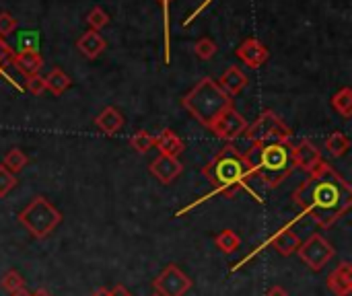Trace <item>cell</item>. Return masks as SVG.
Returning a JSON list of instances; mask_svg holds the SVG:
<instances>
[{
  "instance_id": "6da1fadb",
  "label": "cell",
  "mask_w": 352,
  "mask_h": 296,
  "mask_svg": "<svg viewBox=\"0 0 352 296\" xmlns=\"http://www.w3.org/2000/svg\"><path fill=\"white\" fill-rule=\"evenodd\" d=\"M293 200L318 227L330 229L351 210L352 187L332 165L322 161L309 179L295 190Z\"/></svg>"
},
{
  "instance_id": "7a4b0ae2",
  "label": "cell",
  "mask_w": 352,
  "mask_h": 296,
  "mask_svg": "<svg viewBox=\"0 0 352 296\" xmlns=\"http://www.w3.org/2000/svg\"><path fill=\"white\" fill-rule=\"evenodd\" d=\"M204 177L214 185L217 192H221L227 198L237 196L239 192H250L254 194V198L258 202H262L256 194V190L252 187L254 175L250 171V165L243 157V152H239L235 146L227 144L221 152H217L208 165H204L202 169Z\"/></svg>"
},
{
  "instance_id": "3957f363",
  "label": "cell",
  "mask_w": 352,
  "mask_h": 296,
  "mask_svg": "<svg viewBox=\"0 0 352 296\" xmlns=\"http://www.w3.org/2000/svg\"><path fill=\"white\" fill-rule=\"evenodd\" d=\"M293 146L289 142H270V144H254L243 157L250 165L254 177L264 181L266 187L274 190L287 177H291L293 165Z\"/></svg>"
},
{
  "instance_id": "277c9868",
  "label": "cell",
  "mask_w": 352,
  "mask_h": 296,
  "mask_svg": "<svg viewBox=\"0 0 352 296\" xmlns=\"http://www.w3.org/2000/svg\"><path fill=\"white\" fill-rule=\"evenodd\" d=\"M184 109L202 126L210 128V124L229 107H233V99L219 87V82L210 76H204L184 99Z\"/></svg>"
},
{
  "instance_id": "5b68a950",
  "label": "cell",
  "mask_w": 352,
  "mask_h": 296,
  "mask_svg": "<svg viewBox=\"0 0 352 296\" xmlns=\"http://www.w3.org/2000/svg\"><path fill=\"white\" fill-rule=\"evenodd\" d=\"M16 220L29 231L35 239L50 237L62 223V214L56 206H52L43 196H35L16 216Z\"/></svg>"
},
{
  "instance_id": "8992f818",
  "label": "cell",
  "mask_w": 352,
  "mask_h": 296,
  "mask_svg": "<svg viewBox=\"0 0 352 296\" xmlns=\"http://www.w3.org/2000/svg\"><path fill=\"white\" fill-rule=\"evenodd\" d=\"M245 136L252 144H270L289 142L293 132L274 111H264L252 126H248Z\"/></svg>"
},
{
  "instance_id": "52a82bcc",
  "label": "cell",
  "mask_w": 352,
  "mask_h": 296,
  "mask_svg": "<svg viewBox=\"0 0 352 296\" xmlns=\"http://www.w3.org/2000/svg\"><path fill=\"white\" fill-rule=\"evenodd\" d=\"M334 247L322 237V235H311L305 243L299 245L297 255L299 260L314 272H320L326 268V264H330V260L334 258Z\"/></svg>"
},
{
  "instance_id": "ba28073f",
  "label": "cell",
  "mask_w": 352,
  "mask_h": 296,
  "mask_svg": "<svg viewBox=\"0 0 352 296\" xmlns=\"http://www.w3.org/2000/svg\"><path fill=\"white\" fill-rule=\"evenodd\" d=\"M153 286L159 296H184L192 288V280L175 264H171L153 280Z\"/></svg>"
},
{
  "instance_id": "9c48e42d",
  "label": "cell",
  "mask_w": 352,
  "mask_h": 296,
  "mask_svg": "<svg viewBox=\"0 0 352 296\" xmlns=\"http://www.w3.org/2000/svg\"><path fill=\"white\" fill-rule=\"evenodd\" d=\"M210 130L214 132L217 138L227 140V142H233V140H237L241 134H245L248 122H245V117H243L235 107H229V109H225V111L210 124Z\"/></svg>"
},
{
  "instance_id": "30bf717a",
  "label": "cell",
  "mask_w": 352,
  "mask_h": 296,
  "mask_svg": "<svg viewBox=\"0 0 352 296\" xmlns=\"http://www.w3.org/2000/svg\"><path fill=\"white\" fill-rule=\"evenodd\" d=\"M291 152H293V165L305 173H314L320 167V163L324 161L322 150L307 138H303L297 146H293Z\"/></svg>"
},
{
  "instance_id": "8fae6325",
  "label": "cell",
  "mask_w": 352,
  "mask_h": 296,
  "mask_svg": "<svg viewBox=\"0 0 352 296\" xmlns=\"http://www.w3.org/2000/svg\"><path fill=\"white\" fill-rule=\"evenodd\" d=\"M148 171H151V175H153L157 181H161L163 185H169V183H173V181L182 175L184 167H182V163H179L177 159L167 157V155H159V157L148 165Z\"/></svg>"
},
{
  "instance_id": "7c38bea8",
  "label": "cell",
  "mask_w": 352,
  "mask_h": 296,
  "mask_svg": "<svg viewBox=\"0 0 352 296\" xmlns=\"http://www.w3.org/2000/svg\"><path fill=\"white\" fill-rule=\"evenodd\" d=\"M237 56H239V60H241L243 64H248L250 68H260V66L268 60L270 52H268V47H266L260 39L248 37V39H243L241 45L237 47Z\"/></svg>"
},
{
  "instance_id": "4fadbf2b",
  "label": "cell",
  "mask_w": 352,
  "mask_h": 296,
  "mask_svg": "<svg viewBox=\"0 0 352 296\" xmlns=\"http://www.w3.org/2000/svg\"><path fill=\"white\" fill-rule=\"evenodd\" d=\"M4 45L10 49V54H23V52H39V33L33 29H23L10 33L6 39H2Z\"/></svg>"
},
{
  "instance_id": "5bb4252c",
  "label": "cell",
  "mask_w": 352,
  "mask_h": 296,
  "mask_svg": "<svg viewBox=\"0 0 352 296\" xmlns=\"http://www.w3.org/2000/svg\"><path fill=\"white\" fill-rule=\"evenodd\" d=\"M328 291L334 296H351L352 293V266L351 262H342L326 280Z\"/></svg>"
},
{
  "instance_id": "9a60e30c",
  "label": "cell",
  "mask_w": 352,
  "mask_h": 296,
  "mask_svg": "<svg viewBox=\"0 0 352 296\" xmlns=\"http://www.w3.org/2000/svg\"><path fill=\"white\" fill-rule=\"evenodd\" d=\"M10 64L25 76H35L41 72L43 68V58L39 52H23V54H12L10 56Z\"/></svg>"
},
{
  "instance_id": "2e32d148",
  "label": "cell",
  "mask_w": 352,
  "mask_h": 296,
  "mask_svg": "<svg viewBox=\"0 0 352 296\" xmlns=\"http://www.w3.org/2000/svg\"><path fill=\"white\" fill-rule=\"evenodd\" d=\"M270 243H272V247H274L280 255L289 258V255L297 253V249H299V245H301V239H299L297 233L291 229V225H287V227H283L280 231H276V233L270 237Z\"/></svg>"
},
{
  "instance_id": "e0dca14e",
  "label": "cell",
  "mask_w": 352,
  "mask_h": 296,
  "mask_svg": "<svg viewBox=\"0 0 352 296\" xmlns=\"http://www.w3.org/2000/svg\"><path fill=\"white\" fill-rule=\"evenodd\" d=\"M248 76L243 74V70L241 68H237V66H231V68H227L225 72H223V76H221V80H219V87L233 99V97H237L245 87H248Z\"/></svg>"
},
{
  "instance_id": "ac0fdd59",
  "label": "cell",
  "mask_w": 352,
  "mask_h": 296,
  "mask_svg": "<svg viewBox=\"0 0 352 296\" xmlns=\"http://www.w3.org/2000/svg\"><path fill=\"white\" fill-rule=\"evenodd\" d=\"M76 47H78V52H80L85 58L95 60L97 56H101V54L105 52L107 43H105V39L99 35V31H87V33H82V35L78 37Z\"/></svg>"
},
{
  "instance_id": "d6986e66",
  "label": "cell",
  "mask_w": 352,
  "mask_h": 296,
  "mask_svg": "<svg viewBox=\"0 0 352 296\" xmlns=\"http://www.w3.org/2000/svg\"><path fill=\"white\" fill-rule=\"evenodd\" d=\"M155 146L159 148V152L161 155H167V157H173V159H177L182 152H184V148H186V144H184V140L173 132V130H163L157 138H155Z\"/></svg>"
},
{
  "instance_id": "ffe728a7",
  "label": "cell",
  "mask_w": 352,
  "mask_h": 296,
  "mask_svg": "<svg viewBox=\"0 0 352 296\" xmlns=\"http://www.w3.org/2000/svg\"><path fill=\"white\" fill-rule=\"evenodd\" d=\"M95 126L107 134V136H113L122 130L124 126V115L116 109V107H105L97 117H95Z\"/></svg>"
},
{
  "instance_id": "44dd1931",
  "label": "cell",
  "mask_w": 352,
  "mask_h": 296,
  "mask_svg": "<svg viewBox=\"0 0 352 296\" xmlns=\"http://www.w3.org/2000/svg\"><path fill=\"white\" fill-rule=\"evenodd\" d=\"M45 80V91L54 93V95H64L68 91V87L72 84L70 76L62 70V68H54L47 72V76H43Z\"/></svg>"
},
{
  "instance_id": "7402d4cb",
  "label": "cell",
  "mask_w": 352,
  "mask_h": 296,
  "mask_svg": "<svg viewBox=\"0 0 352 296\" xmlns=\"http://www.w3.org/2000/svg\"><path fill=\"white\" fill-rule=\"evenodd\" d=\"M324 148L332 155V157H344L346 152H349V148H351V140H349V136L346 134H342V132H334V134H330L326 140H324Z\"/></svg>"
},
{
  "instance_id": "603a6c76",
  "label": "cell",
  "mask_w": 352,
  "mask_h": 296,
  "mask_svg": "<svg viewBox=\"0 0 352 296\" xmlns=\"http://www.w3.org/2000/svg\"><path fill=\"white\" fill-rule=\"evenodd\" d=\"M27 163H29L27 155H25L23 150H19V148H12V150H8V152L4 155L2 167H4L6 171H10L12 175H16L19 171H23V169H25V165H27Z\"/></svg>"
},
{
  "instance_id": "cb8c5ba5",
  "label": "cell",
  "mask_w": 352,
  "mask_h": 296,
  "mask_svg": "<svg viewBox=\"0 0 352 296\" xmlns=\"http://www.w3.org/2000/svg\"><path fill=\"white\" fill-rule=\"evenodd\" d=\"M214 243H217V247L223 251V253H235L237 249H239V245H241V239L237 237V233L235 231H231V229H225L221 235H217V239H214Z\"/></svg>"
},
{
  "instance_id": "d4e9b609",
  "label": "cell",
  "mask_w": 352,
  "mask_h": 296,
  "mask_svg": "<svg viewBox=\"0 0 352 296\" xmlns=\"http://www.w3.org/2000/svg\"><path fill=\"white\" fill-rule=\"evenodd\" d=\"M332 107L342 115L351 117L352 115V91L349 87H342L334 97H332Z\"/></svg>"
},
{
  "instance_id": "484cf974",
  "label": "cell",
  "mask_w": 352,
  "mask_h": 296,
  "mask_svg": "<svg viewBox=\"0 0 352 296\" xmlns=\"http://www.w3.org/2000/svg\"><path fill=\"white\" fill-rule=\"evenodd\" d=\"M130 144H132V148H134L136 152L146 155L148 150L155 148V136H151L146 130H140V132H136V134L130 138Z\"/></svg>"
},
{
  "instance_id": "4316f807",
  "label": "cell",
  "mask_w": 352,
  "mask_h": 296,
  "mask_svg": "<svg viewBox=\"0 0 352 296\" xmlns=\"http://www.w3.org/2000/svg\"><path fill=\"white\" fill-rule=\"evenodd\" d=\"M25 286V280H23V276L16 272V270H8L4 276H2V280H0V288L4 291V293H14V291H19V288H23Z\"/></svg>"
},
{
  "instance_id": "83f0119b",
  "label": "cell",
  "mask_w": 352,
  "mask_h": 296,
  "mask_svg": "<svg viewBox=\"0 0 352 296\" xmlns=\"http://www.w3.org/2000/svg\"><path fill=\"white\" fill-rule=\"evenodd\" d=\"M87 23H89L91 31H101V29L109 23V14H107L101 6H95V8H91V12L87 14Z\"/></svg>"
},
{
  "instance_id": "f1b7e54d",
  "label": "cell",
  "mask_w": 352,
  "mask_h": 296,
  "mask_svg": "<svg viewBox=\"0 0 352 296\" xmlns=\"http://www.w3.org/2000/svg\"><path fill=\"white\" fill-rule=\"evenodd\" d=\"M194 52H196V56H198L200 60H210V58L217 54V43H214L210 37H202V39L196 41Z\"/></svg>"
},
{
  "instance_id": "f546056e",
  "label": "cell",
  "mask_w": 352,
  "mask_h": 296,
  "mask_svg": "<svg viewBox=\"0 0 352 296\" xmlns=\"http://www.w3.org/2000/svg\"><path fill=\"white\" fill-rule=\"evenodd\" d=\"M14 185H16V175H12L0 165V198H6V194H10Z\"/></svg>"
},
{
  "instance_id": "4dcf8cb0",
  "label": "cell",
  "mask_w": 352,
  "mask_h": 296,
  "mask_svg": "<svg viewBox=\"0 0 352 296\" xmlns=\"http://www.w3.org/2000/svg\"><path fill=\"white\" fill-rule=\"evenodd\" d=\"M16 25V19L10 12H0V39H6L10 33H14Z\"/></svg>"
},
{
  "instance_id": "1f68e13d",
  "label": "cell",
  "mask_w": 352,
  "mask_h": 296,
  "mask_svg": "<svg viewBox=\"0 0 352 296\" xmlns=\"http://www.w3.org/2000/svg\"><path fill=\"white\" fill-rule=\"evenodd\" d=\"M161 2V6H163V21H165V62L169 64V60H171V56H169V41H171V37H169V33H171V29H169V4H171V0H159Z\"/></svg>"
},
{
  "instance_id": "d6a6232c",
  "label": "cell",
  "mask_w": 352,
  "mask_h": 296,
  "mask_svg": "<svg viewBox=\"0 0 352 296\" xmlns=\"http://www.w3.org/2000/svg\"><path fill=\"white\" fill-rule=\"evenodd\" d=\"M25 87H27V91H29L31 95H35V97H39L41 93H45V80H43L41 74L29 76L27 82H25Z\"/></svg>"
},
{
  "instance_id": "836d02e7",
  "label": "cell",
  "mask_w": 352,
  "mask_h": 296,
  "mask_svg": "<svg viewBox=\"0 0 352 296\" xmlns=\"http://www.w3.org/2000/svg\"><path fill=\"white\" fill-rule=\"evenodd\" d=\"M10 56H12L10 49L0 39V74H6V64H10Z\"/></svg>"
},
{
  "instance_id": "e575fe53",
  "label": "cell",
  "mask_w": 352,
  "mask_h": 296,
  "mask_svg": "<svg viewBox=\"0 0 352 296\" xmlns=\"http://www.w3.org/2000/svg\"><path fill=\"white\" fill-rule=\"evenodd\" d=\"M109 296H132V293H130L126 286L118 284V286H113V288L109 291Z\"/></svg>"
},
{
  "instance_id": "d590c367",
  "label": "cell",
  "mask_w": 352,
  "mask_h": 296,
  "mask_svg": "<svg viewBox=\"0 0 352 296\" xmlns=\"http://www.w3.org/2000/svg\"><path fill=\"white\" fill-rule=\"evenodd\" d=\"M266 296H289V293H287L283 286H270V288H268V293H266Z\"/></svg>"
},
{
  "instance_id": "8d00e7d4",
  "label": "cell",
  "mask_w": 352,
  "mask_h": 296,
  "mask_svg": "<svg viewBox=\"0 0 352 296\" xmlns=\"http://www.w3.org/2000/svg\"><path fill=\"white\" fill-rule=\"evenodd\" d=\"M10 296H31V293L23 286V288H19V291H14V293H10Z\"/></svg>"
},
{
  "instance_id": "74e56055",
  "label": "cell",
  "mask_w": 352,
  "mask_h": 296,
  "mask_svg": "<svg viewBox=\"0 0 352 296\" xmlns=\"http://www.w3.org/2000/svg\"><path fill=\"white\" fill-rule=\"evenodd\" d=\"M31 296H52V293L47 288H37L35 293H31Z\"/></svg>"
},
{
  "instance_id": "f35d334b",
  "label": "cell",
  "mask_w": 352,
  "mask_h": 296,
  "mask_svg": "<svg viewBox=\"0 0 352 296\" xmlns=\"http://www.w3.org/2000/svg\"><path fill=\"white\" fill-rule=\"evenodd\" d=\"M91 296H109V291H105V288H97V291H95Z\"/></svg>"
},
{
  "instance_id": "ab89813d",
  "label": "cell",
  "mask_w": 352,
  "mask_h": 296,
  "mask_svg": "<svg viewBox=\"0 0 352 296\" xmlns=\"http://www.w3.org/2000/svg\"><path fill=\"white\" fill-rule=\"evenodd\" d=\"M153 296H159V295H153Z\"/></svg>"
}]
</instances>
